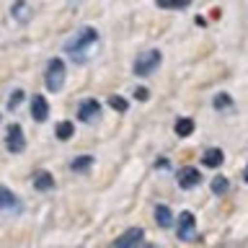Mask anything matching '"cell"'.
I'll list each match as a JSON object with an SVG mask.
<instances>
[{"mask_svg":"<svg viewBox=\"0 0 248 248\" xmlns=\"http://www.w3.org/2000/svg\"><path fill=\"white\" fill-rule=\"evenodd\" d=\"M98 49H101V36H98L96 29H83V31H78V34L65 44V52L78 62V65H83V62L93 60V57L98 54Z\"/></svg>","mask_w":248,"mask_h":248,"instance_id":"cell-1","label":"cell"},{"mask_svg":"<svg viewBox=\"0 0 248 248\" xmlns=\"http://www.w3.org/2000/svg\"><path fill=\"white\" fill-rule=\"evenodd\" d=\"M160 52L158 49H147L145 54H140V57L135 60V65H132V73H135L137 78H147L153 75L155 70L160 67Z\"/></svg>","mask_w":248,"mask_h":248,"instance_id":"cell-2","label":"cell"},{"mask_svg":"<svg viewBox=\"0 0 248 248\" xmlns=\"http://www.w3.org/2000/svg\"><path fill=\"white\" fill-rule=\"evenodd\" d=\"M65 62H62L60 57H54L49 60V65H46V88H49L52 93H60L62 91V85H65Z\"/></svg>","mask_w":248,"mask_h":248,"instance_id":"cell-3","label":"cell"},{"mask_svg":"<svg viewBox=\"0 0 248 248\" xmlns=\"http://www.w3.org/2000/svg\"><path fill=\"white\" fill-rule=\"evenodd\" d=\"M176 235L178 240H184V243H191V240H197V217H194L191 212H184L178 215V225H176Z\"/></svg>","mask_w":248,"mask_h":248,"instance_id":"cell-4","label":"cell"},{"mask_svg":"<svg viewBox=\"0 0 248 248\" xmlns=\"http://www.w3.org/2000/svg\"><path fill=\"white\" fill-rule=\"evenodd\" d=\"M0 212H5V215H21L23 212V202L8 186H0Z\"/></svg>","mask_w":248,"mask_h":248,"instance_id":"cell-5","label":"cell"},{"mask_svg":"<svg viewBox=\"0 0 248 248\" xmlns=\"http://www.w3.org/2000/svg\"><path fill=\"white\" fill-rule=\"evenodd\" d=\"M5 145H8V150H11V153H23V147H26V137H23L21 124H8Z\"/></svg>","mask_w":248,"mask_h":248,"instance_id":"cell-6","label":"cell"},{"mask_svg":"<svg viewBox=\"0 0 248 248\" xmlns=\"http://www.w3.org/2000/svg\"><path fill=\"white\" fill-rule=\"evenodd\" d=\"M98 114H101V104H98L96 98H83L80 106H78V119H80L83 124L96 122Z\"/></svg>","mask_w":248,"mask_h":248,"instance_id":"cell-7","label":"cell"},{"mask_svg":"<svg viewBox=\"0 0 248 248\" xmlns=\"http://www.w3.org/2000/svg\"><path fill=\"white\" fill-rule=\"evenodd\" d=\"M140 243H145V230L142 228H129L124 235H119L114 240L116 248H129V246H140Z\"/></svg>","mask_w":248,"mask_h":248,"instance_id":"cell-8","label":"cell"},{"mask_svg":"<svg viewBox=\"0 0 248 248\" xmlns=\"http://www.w3.org/2000/svg\"><path fill=\"white\" fill-rule=\"evenodd\" d=\"M199 184H202V173L197 168L186 166L184 170H178V186H181V189H194V186H199Z\"/></svg>","mask_w":248,"mask_h":248,"instance_id":"cell-9","label":"cell"},{"mask_svg":"<svg viewBox=\"0 0 248 248\" xmlns=\"http://www.w3.org/2000/svg\"><path fill=\"white\" fill-rule=\"evenodd\" d=\"M31 116H34V122H46V116H49V104H46L44 96L31 98Z\"/></svg>","mask_w":248,"mask_h":248,"instance_id":"cell-10","label":"cell"},{"mask_svg":"<svg viewBox=\"0 0 248 248\" xmlns=\"http://www.w3.org/2000/svg\"><path fill=\"white\" fill-rule=\"evenodd\" d=\"M155 222H158V228H163V230L173 228V212H170V207L155 204Z\"/></svg>","mask_w":248,"mask_h":248,"instance_id":"cell-11","label":"cell"},{"mask_svg":"<svg viewBox=\"0 0 248 248\" xmlns=\"http://www.w3.org/2000/svg\"><path fill=\"white\" fill-rule=\"evenodd\" d=\"M222 160H225V153L220 147H209V150H204V155H202V166H207V168H220Z\"/></svg>","mask_w":248,"mask_h":248,"instance_id":"cell-12","label":"cell"},{"mask_svg":"<svg viewBox=\"0 0 248 248\" xmlns=\"http://www.w3.org/2000/svg\"><path fill=\"white\" fill-rule=\"evenodd\" d=\"M34 186L39 191H52L54 189V176L49 173V170H42V173L34 176Z\"/></svg>","mask_w":248,"mask_h":248,"instance_id":"cell-13","label":"cell"},{"mask_svg":"<svg viewBox=\"0 0 248 248\" xmlns=\"http://www.w3.org/2000/svg\"><path fill=\"white\" fill-rule=\"evenodd\" d=\"M194 132V119H189V116H181V119L176 122V135L178 137H189Z\"/></svg>","mask_w":248,"mask_h":248,"instance_id":"cell-14","label":"cell"},{"mask_svg":"<svg viewBox=\"0 0 248 248\" xmlns=\"http://www.w3.org/2000/svg\"><path fill=\"white\" fill-rule=\"evenodd\" d=\"M158 8H166V11H184V8H189L191 0H155Z\"/></svg>","mask_w":248,"mask_h":248,"instance_id":"cell-15","label":"cell"},{"mask_svg":"<svg viewBox=\"0 0 248 248\" xmlns=\"http://www.w3.org/2000/svg\"><path fill=\"white\" fill-rule=\"evenodd\" d=\"M91 166H93V158H91V155H80V158L73 160V166H70V168H73L75 173H85V170H91Z\"/></svg>","mask_w":248,"mask_h":248,"instance_id":"cell-16","label":"cell"},{"mask_svg":"<svg viewBox=\"0 0 248 248\" xmlns=\"http://www.w3.org/2000/svg\"><path fill=\"white\" fill-rule=\"evenodd\" d=\"M54 135H57V140H70V137L75 135V124L60 122V124H57V129H54Z\"/></svg>","mask_w":248,"mask_h":248,"instance_id":"cell-17","label":"cell"},{"mask_svg":"<svg viewBox=\"0 0 248 248\" xmlns=\"http://www.w3.org/2000/svg\"><path fill=\"white\" fill-rule=\"evenodd\" d=\"M228 189H230V181H228L225 176H215V178H212V191L217 194V197L228 194Z\"/></svg>","mask_w":248,"mask_h":248,"instance_id":"cell-18","label":"cell"},{"mask_svg":"<svg viewBox=\"0 0 248 248\" xmlns=\"http://www.w3.org/2000/svg\"><path fill=\"white\" fill-rule=\"evenodd\" d=\"M232 104V98L228 96V93H217V96L212 98V106L217 108V111H225V108H230Z\"/></svg>","mask_w":248,"mask_h":248,"instance_id":"cell-19","label":"cell"},{"mask_svg":"<svg viewBox=\"0 0 248 248\" xmlns=\"http://www.w3.org/2000/svg\"><path fill=\"white\" fill-rule=\"evenodd\" d=\"M23 98H26V96H23V91L16 88V91L11 93V98H8V108H11V111H18V106L23 104Z\"/></svg>","mask_w":248,"mask_h":248,"instance_id":"cell-20","label":"cell"},{"mask_svg":"<svg viewBox=\"0 0 248 248\" xmlns=\"http://www.w3.org/2000/svg\"><path fill=\"white\" fill-rule=\"evenodd\" d=\"M108 106H111L114 111H127L129 108L127 98H122V96H108Z\"/></svg>","mask_w":248,"mask_h":248,"instance_id":"cell-21","label":"cell"},{"mask_svg":"<svg viewBox=\"0 0 248 248\" xmlns=\"http://www.w3.org/2000/svg\"><path fill=\"white\" fill-rule=\"evenodd\" d=\"M29 13H31V11H29V5L23 3V0H21V3H16V5H13V16H16L18 21H26V18H29Z\"/></svg>","mask_w":248,"mask_h":248,"instance_id":"cell-22","label":"cell"},{"mask_svg":"<svg viewBox=\"0 0 248 248\" xmlns=\"http://www.w3.org/2000/svg\"><path fill=\"white\" fill-rule=\"evenodd\" d=\"M135 98L147 101V98H150V93H147V88H137V91H135Z\"/></svg>","mask_w":248,"mask_h":248,"instance_id":"cell-23","label":"cell"},{"mask_svg":"<svg viewBox=\"0 0 248 248\" xmlns=\"http://www.w3.org/2000/svg\"><path fill=\"white\" fill-rule=\"evenodd\" d=\"M168 166H170L168 160H158V163H155V168H168Z\"/></svg>","mask_w":248,"mask_h":248,"instance_id":"cell-24","label":"cell"},{"mask_svg":"<svg viewBox=\"0 0 248 248\" xmlns=\"http://www.w3.org/2000/svg\"><path fill=\"white\" fill-rule=\"evenodd\" d=\"M243 178H246V184H248V168H246V173H243Z\"/></svg>","mask_w":248,"mask_h":248,"instance_id":"cell-25","label":"cell"}]
</instances>
